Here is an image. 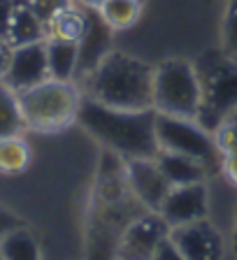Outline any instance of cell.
<instances>
[{"instance_id": "cell-29", "label": "cell", "mask_w": 237, "mask_h": 260, "mask_svg": "<svg viewBox=\"0 0 237 260\" xmlns=\"http://www.w3.org/2000/svg\"><path fill=\"white\" fill-rule=\"evenodd\" d=\"M75 3L81 7H86V10H100L105 5V0H75Z\"/></svg>"}, {"instance_id": "cell-1", "label": "cell", "mask_w": 237, "mask_h": 260, "mask_svg": "<svg viewBox=\"0 0 237 260\" xmlns=\"http://www.w3.org/2000/svg\"><path fill=\"white\" fill-rule=\"evenodd\" d=\"M77 125L86 130L98 144L114 151L124 160L128 158H156V109H114L91 98H81Z\"/></svg>"}, {"instance_id": "cell-27", "label": "cell", "mask_w": 237, "mask_h": 260, "mask_svg": "<svg viewBox=\"0 0 237 260\" xmlns=\"http://www.w3.org/2000/svg\"><path fill=\"white\" fill-rule=\"evenodd\" d=\"M10 58H12V47L5 40H0V81H3L7 68H10Z\"/></svg>"}, {"instance_id": "cell-20", "label": "cell", "mask_w": 237, "mask_h": 260, "mask_svg": "<svg viewBox=\"0 0 237 260\" xmlns=\"http://www.w3.org/2000/svg\"><path fill=\"white\" fill-rule=\"evenodd\" d=\"M223 19H221V42L219 49L230 60L237 63V0H223Z\"/></svg>"}, {"instance_id": "cell-30", "label": "cell", "mask_w": 237, "mask_h": 260, "mask_svg": "<svg viewBox=\"0 0 237 260\" xmlns=\"http://www.w3.org/2000/svg\"><path fill=\"white\" fill-rule=\"evenodd\" d=\"M0 260H5V255H3V253H0Z\"/></svg>"}, {"instance_id": "cell-21", "label": "cell", "mask_w": 237, "mask_h": 260, "mask_svg": "<svg viewBox=\"0 0 237 260\" xmlns=\"http://www.w3.org/2000/svg\"><path fill=\"white\" fill-rule=\"evenodd\" d=\"M26 3L44 26H49L51 19L58 16L63 10H68L70 5H75V0H26Z\"/></svg>"}, {"instance_id": "cell-7", "label": "cell", "mask_w": 237, "mask_h": 260, "mask_svg": "<svg viewBox=\"0 0 237 260\" xmlns=\"http://www.w3.org/2000/svg\"><path fill=\"white\" fill-rule=\"evenodd\" d=\"M170 239L186 260H226L230 246L210 218L170 228Z\"/></svg>"}, {"instance_id": "cell-15", "label": "cell", "mask_w": 237, "mask_h": 260, "mask_svg": "<svg viewBox=\"0 0 237 260\" xmlns=\"http://www.w3.org/2000/svg\"><path fill=\"white\" fill-rule=\"evenodd\" d=\"M86 32V7L81 5H70L63 10L58 16L51 19L47 26V38H61V40H75L79 42Z\"/></svg>"}, {"instance_id": "cell-31", "label": "cell", "mask_w": 237, "mask_h": 260, "mask_svg": "<svg viewBox=\"0 0 237 260\" xmlns=\"http://www.w3.org/2000/svg\"><path fill=\"white\" fill-rule=\"evenodd\" d=\"M207 3H216V0H207Z\"/></svg>"}, {"instance_id": "cell-28", "label": "cell", "mask_w": 237, "mask_h": 260, "mask_svg": "<svg viewBox=\"0 0 237 260\" xmlns=\"http://www.w3.org/2000/svg\"><path fill=\"white\" fill-rule=\"evenodd\" d=\"M230 249H232V253H235V258H237V205H235V218H232V235H230Z\"/></svg>"}, {"instance_id": "cell-6", "label": "cell", "mask_w": 237, "mask_h": 260, "mask_svg": "<svg viewBox=\"0 0 237 260\" xmlns=\"http://www.w3.org/2000/svg\"><path fill=\"white\" fill-rule=\"evenodd\" d=\"M156 140L163 151L195 158L210 170V174L221 172L223 153L216 144V137L198 119H182L156 112Z\"/></svg>"}, {"instance_id": "cell-24", "label": "cell", "mask_w": 237, "mask_h": 260, "mask_svg": "<svg viewBox=\"0 0 237 260\" xmlns=\"http://www.w3.org/2000/svg\"><path fill=\"white\" fill-rule=\"evenodd\" d=\"M221 174L226 177L228 184L237 188V149H232V151H226V153H223Z\"/></svg>"}, {"instance_id": "cell-12", "label": "cell", "mask_w": 237, "mask_h": 260, "mask_svg": "<svg viewBox=\"0 0 237 260\" xmlns=\"http://www.w3.org/2000/svg\"><path fill=\"white\" fill-rule=\"evenodd\" d=\"M156 162L161 172L165 174V179L170 181V186H186V184H200L207 181L212 177L210 170L202 165L200 160L184 153H174V151H158Z\"/></svg>"}, {"instance_id": "cell-2", "label": "cell", "mask_w": 237, "mask_h": 260, "mask_svg": "<svg viewBox=\"0 0 237 260\" xmlns=\"http://www.w3.org/2000/svg\"><path fill=\"white\" fill-rule=\"evenodd\" d=\"M81 93L114 109H154V65L109 49L84 75Z\"/></svg>"}, {"instance_id": "cell-18", "label": "cell", "mask_w": 237, "mask_h": 260, "mask_svg": "<svg viewBox=\"0 0 237 260\" xmlns=\"http://www.w3.org/2000/svg\"><path fill=\"white\" fill-rule=\"evenodd\" d=\"M100 16L112 30H128L142 16V0H105Z\"/></svg>"}, {"instance_id": "cell-8", "label": "cell", "mask_w": 237, "mask_h": 260, "mask_svg": "<svg viewBox=\"0 0 237 260\" xmlns=\"http://www.w3.org/2000/svg\"><path fill=\"white\" fill-rule=\"evenodd\" d=\"M170 235V225L158 211H142L124 230L114 260H151L158 244Z\"/></svg>"}, {"instance_id": "cell-5", "label": "cell", "mask_w": 237, "mask_h": 260, "mask_svg": "<svg viewBox=\"0 0 237 260\" xmlns=\"http://www.w3.org/2000/svg\"><path fill=\"white\" fill-rule=\"evenodd\" d=\"M195 68L202 88L198 121L214 133L237 107V63L228 58L221 49H216L195 60Z\"/></svg>"}, {"instance_id": "cell-13", "label": "cell", "mask_w": 237, "mask_h": 260, "mask_svg": "<svg viewBox=\"0 0 237 260\" xmlns=\"http://www.w3.org/2000/svg\"><path fill=\"white\" fill-rule=\"evenodd\" d=\"M40 40H47V26L35 16L26 0H14V12H12L5 42L14 49L21 44L40 42Z\"/></svg>"}, {"instance_id": "cell-4", "label": "cell", "mask_w": 237, "mask_h": 260, "mask_svg": "<svg viewBox=\"0 0 237 260\" xmlns=\"http://www.w3.org/2000/svg\"><path fill=\"white\" fill-rule=\"evenodd\" d=\"M200 98L202 88L195 60L172 56L154 65V109L158 114L198 119Z\"/></svg>"}, {"instance_id": "cell-23", "label": "cell", "mask_w": 237, "mask_h": 260, "mask_svg": "<svg viewBox=\"0 0 237 260\" xmlns=\"http://www.w3.org/2000/svg\"><path fill=\"white\" fill-rule=\"evenodd\" d=\"M26 225V221H23L19 214H14L12 209H7V207L0 205V239L5 237V235H10L12 230H16V228Z\"/></svg>"}, {"instance_id": "cell-25", "label": "cell", "mask_w": 237, "mask_h": 260, "mask_svg": "<svg viewBox=\"0 0 237 260\" xmlns=\"http://www.w3.org/2000/svg\"><path fill=\"white\" fill-rule=\"evenodd\" d=\"M151 260H186V258L179 253V249L172 244L170 235H167V237L158 244V249H156V253H154V258H151Z\"/></svg>"}, {"instance_id": "cell-16", "label": "cell", "mask_w": 237, "mask_h": 260, "mask_svg": "<svg viewBox=\"0 0 237 260\" xmlns=\"http://www.w3.org/2000/svg\"><path fill=\"white\" fill-rule=\"evenodd\" d=\"M33 160L31 144L21 135L0 140V174H21Z\"/></svg>"}, {"instance_id": "cell-11", "label": "cell", "mask_w": 237, "mask_h": 260, "mask_svg": "<svg viewBox=\"0 0 237 260\" xmlns=\"http://www.w3.org/2000/svg\"><path fill=\"white\" fill-rule=\"evenodd\" d=\"M49 79V60H47V40L12 49L10 68H7L3 84L14 93L35 86L40 81Z\"/></svg>"}, {"instance_id": "cell-26", "label": "cell", "mask_w": 237, "mask_h": 260, "mask_svg": "<svg viewBox=\"0 0 237 260\" xmlns=\"http://www.w3.org/2000/svg\"><path fill=\"white\" fill-rule=\"evenodd\" d=\"M12 12H14V0H0V40L7 38Z\"/></svg>"}, {"instance_id": "cell-19", "label": "cell", "mask_w": 237, "mask_h": 260, "mask_svg": "<svg viewBox=\"0 0 237 260\" xmlns=\"http://www.w3.org/2000/svg\"><path fill=\"white\" fill-rule=\"evenodd\" d=\"M21 130H26V123H23L19 95L0 81V140L21 135Z\"/></svg>"}, {"instance_id": "cell-9", "label": "cell", "mask_w": 237, "mask_h": 260, "mask_svg": "<svg viewBox=\"0 0 237 260\" xmlns=\"http://www.w3.org/2000/svg\"><path fill=\"white\" fill-rule=\"evenodd\" d=\"M158 214L170 228L186 225V223L210 218V190L207 181L186 186H172L167 190Z\"/></svg>"}, {"instance_id": "cell-3", "label": "cell", "mask_w": 237, "mask_h": 260, "mask_svg": "<svg viewBox=\"0 0 237 260\" xmlns=\"http://www.w3.org/2000/svg\"><path fill=\"white\" fill-rule=\"evenodd\" d=\"M16 95H19L26 130L51 135L77 123V112L84 93L77 81L49 77Z\"/></svg>"}, {"instance_id": "cell-14", "label": "cell", "mask_w": 237, "mask_h": 260, "mask_svg": "<svg viewBox=\"0 0 237 260\" xmlns=\"http://www.w3.org/2000/svg\"><path fill=\"white\" fill-rule=\"evenodd\" d=\"M47 60H49V77L75 81L77 72H79V42L47 38Z\"/></svg>"}, {"instance_id": "cell-10", "label": "cell", "mask_w": 237, "mask_h": 260, "mask_svg": "<svg viewBox=\"0 0 237 260\" xmlns=\"http://www.w3.org/2000/svg\"><path fill=\"white\" fill-rule=\"evenodd\" d=\"M126 181L130 193L146 211H158L172 188L165 174L161 172L156 158H128L126 160Z\"/></svg>"}, {"instance_id": "cell-17", "label": "cell", "mask_w": 237, "mask_h": 260, "mask_svg": "<svg viewBox=\"0 0 237 260\" xmlns=\"http://www.w3.org/2000/svg\"><path fill=\"white\" fill-rule=\"evenodd\" d=\"M0 253L5 255V260H42L38 239L26 225L16 228L0 239Z\"/></svg>"}, {"instance_id": "cell-22", "label": "cell", "mask_w": 237, "mask_h": 260, "mask_svg": "<svg viewBox=\"0 0 237 260\" xmlns=\"http://www.w3.org/2000/svg\"><path fill=\"white\" fill-rule=\"evenodd\" d=\"M214 137H216V144H219L221 153L237 149V107L232 109L226 119H223V123L214 130Z\"/></svg>"}]
</instances>
